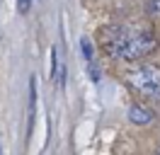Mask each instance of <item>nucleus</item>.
<instances>
[{
    "instance_id": "obj_1",
    "label": "nucleus",
    "mask_w": 160,
    "mask_h": 155,
    "mask_svg": "<svg viewBox=\"0 0 160 155\" xmlns=\"http://www.w3.org/2000/svg\"><path fill=\"white\" fill-rule=\"evenodd\" d=\"M102 44L112 58L119 61H138L158 48V39L148 24H119L102 32Z\"/></svg>"
},
{
    "instance_id": "obj_2",
    "label": "nucleus",
    "mask_w": 160,
    "mask_h": 155,
    "mask_svg": "<svg viewBox=\"0 0 160 155\" xmlns=\"http://www.w3.org/2000/svg\"><path fill=\"white\" fill-rule=\"evenodd\" d=\"M126 82L141 97H148L153 102H160V68L158 66L141 63V66L131 68L126 73Z\"/></svg>"
},
{
    "instance_id": "obj_3",
    "label": "nucleus",
    "mask_w": 160,
    "mask_h": 155,
    "mask_svg": "<svg viewBox=\"0 0 160 155\" xmlns=\"http://www.w3.org/2000/svg\"><path fill=\"white\" fill-rule=\"evenodd\" d=\"M129 119L133 121V124H138V126H146L153 121V112H150L148 107H141V104H133L129 109Z\"/></svg>"
},
{
    "instance_id": "obj_4",
    "label": "nucleus",
    "mask_w": 160,
    "mask_h": 155,
    "mask_svg": "<svg viewBox=\"0 0 160 155\" xmlns=\"http://www.w3.org/2000/svg\"><path fill=\"white\" fill-rule=\"evenodd\" d=\"M34 107H37V80L32 78V82H29V119L34 116Z\"/></svg>"
},
{
    "instance_id": "obj_5",
    "label": "nucleus",
    "mask_w": 160,
    "mask_h": 155,
    "mask_svg": "<svg viewBox=\"0 0 160 155\" xmlns=\"http://www.w3.org/2000/svg\"><path fill=\"white\" fill-rule=\"evenodd\" d=\"M56 70H58V53L56 48H51V78L56 75Z\"/></svg>"
},
{
    "instance_id": "obj_6",
    "label": "nucleus",
    "mask_w": 160,
    "mask_h": 155,
    "mask_svg": "<svg viewBox=\"0 0 160 155\" xmlns=\"http://www.w3.org/2000/svg\"><path fill=\"white\" fill-rule=\"evenodd\" d=\"M17 8H20V12H29L32 0H17Z\"/></svg>"
},
{
    "instance_id": "obj_7",
    "label": "nucleus",
    "mask_w": 160,
    "mask_h": 155,
    "mask_svg": "<svg viewBox=\"0 0 160 155\" xmlns=\"http://www.w3.org/2000/svg\"><path fill=\"white\" fill-rule=\"evenodd\" d=\"M148 10H150V12H160V0H150Z\"/></svg>"
},
{
    "instance_id": "obj_8",
    "label": "nucleus",
    "mask_w": 160,
    "mask_h": 155,
    "mask_svg": "<svg viewBox=\"0 0 160 155\" xmlns=\"http://www.w3.org/2000/svg\"><path fill=\"white\" fill-rule=\"evenodd\" d=\"M158 155H160V148H158Z\"/></svg>"
},
{
    "instance_id": "obj_9",
    "label": "nucleus",
    "mask_w": 160,
    "mask_h": 155,
    "mask_svg": "<svg viewBox=\"0 0 160 155\" xmlns=\"http://www.w3.org/2000/svg\"><path fill=\"white\" fill-rule=\"evenodd\" d=\"M0 155H2V153H0Z\"/></svg>"
}]
</instances>
